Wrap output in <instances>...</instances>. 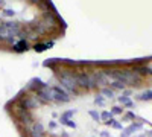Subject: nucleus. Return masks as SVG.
I'll use <instances>...</instances> for the list:
<instances>
[{"label": "nucleus", "instance_id": "nucleus-10", "mask_svg": "<svg viewBox=\"0 0 152 137\" xmlns=\"http://www.w3.org/2000/svg\"><path fill=\"white\" fill-rule=\"evenodd\" d=\"M138 101H152V90H146L145 93L138 95Z\"/></svg>", "mask_w": 152, "mask_h": 137}, {"label": "nucleus", "instance_id": "nucleus-24", "mask_svg": "<svg viewBox=\"0 0 152 137\" xmlns=\"http://www.w3.org/2000/svg\"><path fill=\"white\" fill-rule=\"evenodd\" d=\"M100 137H110V136H108L107 131H102V133H100Z\"/></svg>", "mask_w": 152, "mask_h": 137}, {"label": "nucleus", "instance_id": "nucleus-12", "mask_svg": "<svg viewBox=\"0 0 152 137\" xmlns=\"http://www.w3.org/2000/svg\"><path fill=\"white\" fill-rule=\"evenodd\" d=\"M100 119H102V120L107 123L108 120L113 119V113H111V111H102V113H100Z\"/></svg>", "mask_w": 152, "mask_h": 137}, {"label": "nucleus", "instance_id": "nucleus-1", "mask_svg": "<svg viewBox=\"0 0 152 137\" xmlns=\"http://www.w3.org/2000/svg\"><path fill=\"white\" fill-rule=\"evenodd\" d=\"M105 73L108 78H113L114 81H119L122 84L140 85V78L134 70H108Z\"/></svg>", "mask_w": 152, "mask_h": 137}, {"label": "nucleus", "instance_id": "nucleus-3", "mask_svg": "<svg viewBox=\"0 0 152 137\" xmlns=\"http://www.w3.org/2000/svg\"><path fill=\"white\" fill-rule=\"evenodd\" d=\"M52 92H53V99H55V102H61V104H66L70 101V95L62 89V87L59 85H53L52 87Z\"/></svg>", "mask_w": 152, "mask_h": 137}, {"label": "nucleus", "instance_id": "nucleus-4", "mask_svg": "<svg viewBox=\"0 0 152 137\" xmlns=\"http://www.w3.org/2000/svg\"><path fill=\"white\" fill-rule=\"evenodd\" d=\"M75 79H76V84L78 87H82V89H90L91 87V79H90V75L88 73H75Z\"/></svg>", "mask_w": 152, "mask_h": 137}, {"label": "nucleus", "instance_id": "nucleus-13", "mask_svg": "<svg viewBox=\"0 0 152 137\" xmlns=\"http://www.w3.org/2000/svg\"><path fill=\"white\" fill-rule=\"evenodd\" d=\"M107 125H110V127H113V128H117V130H122V123H119L117 120H114V119L108 120Z\"/></svg>", "mask_w": 152, "mask_h": 137}, {"label": "nucleus", "instance_id": "nucleus-15", "mask_svg": "<svg viewBox=\"0 0 152 137\" xmlns=\"http://www.w3.org/2000/svg\"><path fill=\"white\" fill-rule=\"evenodd\" d=\"M94 104L96 105H105V96H96L94 97Z\"/></svg>", "mask_w": 152, "mask_h": 137}, {"label": "nucleus", "instance_id": "nucleus-17", "mask_svg": "<svg viewBox=\"0 0 152 137\" xmlns=\"http://www.w3.org/2000/svg\"><path fill=\"white\" fill-rule=\"evenodd\" d=\"M111 87H113V89L123 90V89H125V84H122V82H119V81H113V82H111Z\"/></svg>", "mask_w": 152, "mask_h": 137}, {"label": "nucleus", "instance_id": "nucleus-20", "mask_svg": "<svg viewBox=\"0 0 152 137\" xmlns=\"http://www.w3.org/2000/svg\"><path fill=\"white\" fill-rule=\"evenodd\" d=\"M61 123H64V125L69 127V128H76V123L72 122V120H64V119H61Z\"/></svg>", "mask_w": 152, "mask_h": 137}, {"label": "nucleus", "instance_id": "nucleus-7", "mask_svg": "<svg viewBox=\"0 0 152 137\" xmlns=\"http://www.w3.org/2000/svg\"><path fill=\"white\" fill-rule=\"evenodd\" d=\"M18 119H21V122L31 123V122H32V114L29 113V110H24V108H21L20 114H18Z\"/></svg>", "mask_w": 152, "mask_h": 137}, {"label": "nucleus", "instance_id": "nucleus-22", "mask_svg": "<svg viewBox=\"0 0 152 137\" xmlns=\"http://www.w3.org/2000/svg\"><path fill=\"white\" fill-rule=\"evenodd\" d=\"M3 15H6V17H9V15H14V11H11V9H5Z\"/></svg>", "mask_w": 152, "mask_h": 137}, {"label": "nucleus", "instance_id": "nucleus-6", "mask_svg": "<svg viewBox=\"0 0 152 137\" xmlns=\"http://www.w3.org/2000/svg\"><path fill=\"white\" fill-rule=\"evenodd\" d=\"M38 105V97L37 96H28V97H24V101H23V108L24 110H32Z\"/></svg>", "mask_w": 152, "mask_h": 137}, {"label": "nucleus", "instance_id": "nucleus-16", "mask_svg": "<svg viewBox=\"0 0 152 137\" xmlns=\"http://www.w3.org/2000/svg\"><path fill=\"white\" fill-rule=\"evenodd\" d=\"M73 114H75V111H73V110H69V111H66V113L61 116V119H64V120H70V117H73Z\"/></svg>", "mask_w": 152, "mask_h": 137}, {"label": "nucleus", "instance_id": "nucleus-5", "mask_svg": "<svg viewBox=\"0 0 152 137\" xmlns=\"http://www.w3.org/2000/svg\"><path fill=\"white\" fill-rule=\"evenodd\" d=\"M31 136L32 137H44V127L40 122H34L31 125Z\"/></svg>", "mask_w": 152, "mask_h": 137}, {"label": "nucleus", "instance_id": "nucleus-18", "mask_svg": "<svg viewBox=\"0 0 152 137\" xmlns=\"http://www.w3.org/2000/svg\"><path fill=\"white\" fill-rule=\"evenodd\" d=\"M88 114L93 117V120H100V114L97 113L96 110H90V111H88Z\"/></svg>", "mask_w": 152, "mask_h": 137}, {"label": "nucleus", "instance_id": "nucleus-21", "mask_svg": "<svg viewBox=\"0 0 152 137\" xmlns=\"http://www.w3.org/2000/svg\"><path fill=\"white\" fill-rule=\"evenodd\" d=\"M122 111H123V110H122L120 107H113L111 113H113V114H122Z\"/></svg>", "mask_w": 152, "mask_h": 137}, {"label": "nucleus", "instance_id": "nucleus-9", "mask_svg": "<svg viewBox=\"0 0 152 137\" xmlns=\"http://www.w3.org/2000/svg\"><path fill=\"white\" fill-rule=\"evenodd\" d=\"M142 127V123H132V125L131 127H128V128H126L125 131H123V134H122V137H128L131 133H134V131H137L138 128H140Z\"/></svg>", "mask_w": 152, "mask_h": 137}, {"label": "nucleus", "instance_id": "nucleus-23", "mask_svg": "<svg viewBox=\"0 0 152 137\" xmlns=\"http://www.w3.org/2000/svg\"><path fill=\"white\" fill-rule=\"evenodd\" d=\"M125 117H126V119H135V114H134V113H126Z\"/></svg>", "mask_w": 152, "mask_h": 137}, {"label": "nucleus", "instance_id": "nucleus-11", "mask_svg": "<svg viewBox=\"0 0 152 137\" xmlns=\"http://www.w3.org/2000/svg\"><path fill=\"white\" fill-rule=\"evenodd\" d=\"M119 102H120L122 105H125V107H132V105H134L132 101H131L128 96H120V97H119Z\"/></svg>", "mask_w": 152, "mask_h": 137}, {"label": "nucleus", "instance_id": "nucleus-8", "mask_svg": "<svg viewBox=\"0 0 152 137\" xmlns=\"http://www.w3.org/2000/svg\"><path fill=\"white\" fill-rule=\"evenodd\" d=\"M26 49H28L26 40H20V41L14 43V51H15V52H24Z\"/></svg>", "mask_w": 152, "mask_h": 137}, {"label": "nucleus", "instance_id": "nucleus-14", "mask_svg": "<svg viewBox=\"0 0 152 137\" xmlns=\"http://www.w3.org/2000/svg\"><path fill=\"white\" fill-rule=\"evenodd\" d=\"M102 95H104L105 97H110V99L114 97V92H113V89H102Z\"/></svg>", "mask_w": 152, "mask_h": 137}, {"label": "nucleus", "instance_id": "nucleus-19", "mask_svg": "<svg viewBox=\"0 0 152 137\" xmlns=\"http://www.w3.org/2000/svg\"><path fill=\"white\" fill-rule=\"evenodd\" d=\"M49 46H52V43H47V44H35V51H38V52H41V51H44V49H47Z\"/></svg>", "mask_w": 152, "mask_h": 137}, {"label": "nucleus", "instance_id": "nucleus-2", "mask_svg": "<svg viewBox=\"0 0 152 137\" xmlns=\"http://www.w3.org/2000/svg\"><path fill=\"white\" fill-rule=\"evenodd\" d=\"M58 78H59L61 87L67 93L78 95V84H76V79H75V73H72V72H62V73H59Z\"/></svg>", "mask_w": 152, "mask_h": 137}]
</instances>
